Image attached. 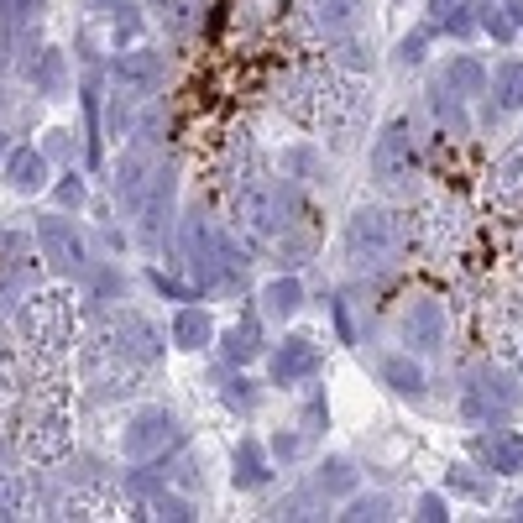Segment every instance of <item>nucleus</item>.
Segmentation results:
<instances>
[{
  "instance_id": "1",
  "label": "nucleus",
  "mask_w": 523,
  "mask_h": 523,
  "mask_svg": "<svg viewBox=\"0 0 523 523\" xmlns=\"http://www.w3.org/2000/svg\"><path fill=\"white\" fill-rule=\"evenodd\" d=\"M408 163H414L408 131H403V126H393L388 136H382V147H377V173H382V184H398V178L408 173Z\"/></svg>"
},
{
  "instance_id": "2",
  "label": "nucleus",
  "mask_w": 523,
  "mask_h": 523,
  "mask_svg": "<svg viewBox=\"0 0 523 523\" xmlns=\"http://www.w3.org/2000/svg\"><path fill=\"white\" fill-rule=\"evenodd\" d=\"M314 16H320V27L340 32L356 21V0H314Z\"/></svg>"
},
{
  "instance_id": "3",
  "label": "nucleus",
  "mask_w": 523,
  "mask_h": 523,
  "mask_svg": "<svg viewBox=\"0 0 523 523\" xmlns=\"http://www.w3.org/2000/svg\"><path fill=\"white\" fill-rule=\"evenodd\" d=\"M487 456H492L497 466L518 471V466H523V445H513V440H497V445H487Z\"/></svg>"
},
{
  "instance_id": "4",
  "label": "nucleus",
  "mask_w": 523,
  "mask_h": 523,
  "mask_svg": "<svg viewBox=\"0 0 523 523\" xmlns=\"http://www.w3.org/2000/svg\"><path fill=\"white\" fill-rule=\"evenodd\" d=\"M414 335L424 340V346H435V335H440V314L429 309V304H424V309L414 314Z\"/></svg>"
},
{
  "instance_id": "5",
  "label": "nucleus",
  "mask_w": 523,
  "mask_h": 523,
  "mask_svg": "<svg viewBox=\"0 0 523 523\" xmlns=\"http://www.w3.org/2000/svg\"><path fill=\"white\" fill-rule=\"evenodd\" d=\"M503 105H523V68H503Z\"/></svg>"
},
{
  "instance_id": "6",
  "label": "nucleus",
  "mask_w": 523,
  "mask_h": 523,
  "mask_svg": "<svg viewBox=\"0 0 523 523\" xmlns=\"http://www.w3.org/2000/svg\"><path fill=\"white\" fill-rule=\"evenodd\" d=\"M309 361H314V356H309L304 346H293L288 356H278V377H288V372H304V367H309Z\"/></svg>"
}]
</instances>
